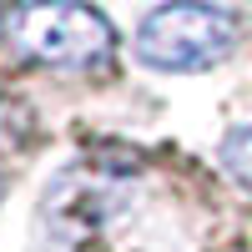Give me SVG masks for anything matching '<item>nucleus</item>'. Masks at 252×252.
<instances>
[{
    "label": "nucleus",
    "mask_w": 252,
    "mask_h": 252,
    "mask_svg": "<svg viewBox=\"0 0 252 252\" xmlns=\"http://www.w3.org/2000/svg\"><path fill=\"white\" fill-rule=\"evenodd\" d=\"M0 35L35 66L86 71L116 51V31L86 0H15L0 15Z\"/></svg>",
    "instance_id": "1"
},
{
    "label": "nucleus",
    "mask_w": 252,
    "mask_h": 252,
    "mask_svg": "<svg viewBox=\"0 0 252 252\" xmlns=\"http://www.w3.org/2000/svg\"><path fill=\"white\" fill-rule=\"evenodd\" d=\"M237 46V20L207 0H166L136 26V56L157 71H207Z\"/></svg>",
    "instance_id": "2"
},
{
    "label": "nucleus",
    "mask_w": 252,
    "mask_h": 252,
    "mask_svg": "<svg viewBox=\"0 0 252 252\" xmlns=\"http://www.w3.org/2000/svg\"><path fill=\"white\" fill-rule=\"evenodd\" d=\"M222 166L252 192V126H237V131L222 141Z\"/></svg>",
    "instance_id": "3"
},
{
    "label": "nucleus",
    "mask_w": 252,
    "mask_h": 252,
    "mask_svg": "<svg viewBox=\"0 0 252 252\" xmlns=\"http://www.w3.org/2000/svg\"><path fill=\"white\" fill-rule=\"evenodd\" d=\"M0 15H5V10H0Z\"/></svg>",
    "instance_id": "4"
}]
</instances>
